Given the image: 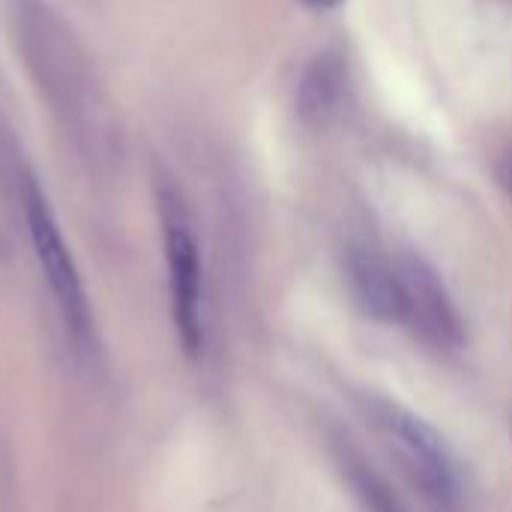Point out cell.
<instances>
[{
    "instance_id": "cell-6",
    "label": "cell",
    "mask_w": 512,
    "mask_h": 512,
    "mask_svg": "<svg viewBox=\"0 0 512 512\" xmlns=\"http://www.w3.org/2000/svg\"><path fill=\"white\" fill-rule=\"evenodd\" d=\"M345 72V60L336 51H324L306 66L297 87V114L303 123L324 126L327 120H333L345 99Z\"/></svg>"
},
{
    "instance_id": "cell-5",
    "label": "cell",
    "mask_w": 512,
    "mask_h": 512,
    "mask_svg": "<svg viewBox=\"0 0 512 512\" xmlns=\"http://www.w3.org/2000/svg\"><path fill=\"white\" fill-rule=\"evenodd\" d=\"M345 276L357 303L384 324H402V291L396 261L372 246L354 243L345 252Z\"/></svg>"
},
{
    "instance_id": "cell-3",
    "label": "cell",
    "mask_w": 512,
    "mask_h": 512,
    "mask_svg": "<svg viewBox=\"0 0 512 512\" xmlns=\"http://www.w3.org/2000/svg\"><path fill=\"white\" fill-rule=\"evenodd\" d=\"M369 414L378 423L381 435L402 456L405 468L420 483V489L438 507L456 510L462 501V477L444 438L426 420H420L417 414L390 399H372Z\"/></svg>"
},
{
    "instance_id": "cell-2",
    "label": "cell",
    "mask_w": 512,
    "mask_h": 512,
    "mask_svg": "<svg viewBox=\"0 0 512 512\" xmlns=\"http://www.w3.org/2000/svg\"><path fill=\"white\" fill-rule=\"evenodd\" d=\"M159 222H162V246L168 264V288H171V315L174 330L189 357H198L204 345V312H201V252L186 213L183 198L162 186L156 192Z\"/></svg>"
},
{
    "instance_id": "cell-7",
    "label": "cell",
    "mask_w": 512,
    "mask_h": 512,
    "mask_svg": "<svg viewBox=\"0 0 512 512\" xmlns=\"http://www.w3.org/2000/svg\"><path fill=\"white\" fill-rule=\"evenodd\" d=\"M363 495H366V501H369V504H372L378 512H402V507L387 495V489L375 486L372 480H369V483H363Z\"/></svg>"
},
{
    "instance_id": "cell-8",
    "label": "cell",
    "mask_w": 512,
    "mask_h": 512,
    "mask_svg": "<svg viewBox=\"0 0 512 512\" xmlns=\"http://www.w3.org/2000/svg\"><path fill=\"white\" fill-rule=\"evenodd\" d=\"M342 0H306V6H312V9H336Z\"/></svg>"
},
{
    "instance_id": "cell-1",
    "label": "cell",
    "mask_w": 512,
    "mask_h": 512,
    "mask_svg": "<svg viewBox=\"0 0 512 512\" xmlns=\"http://www.w3.org/2000/svg\"><path fill=\"white\" fill-rule=\"evenodd\" d=\"M21 207H24V222H27V234H30L36 264H39V270L51 288V297L60 309V318L69 330V336L78 345H87L90 333H93L87 291H84L81 273L75 267V258L63 240V231L54 219V210H51L42 186L33 177L21 180Z\"/></svg>"
},
{
    "instance_id": "cell-9",
    "label": "cell",
    "mask_w": 512,
    "mask_h": 512,
    "mask_svg": "<svg viewBox=\"0 0 512 512\" xmlns=\"http://www.w3.org/2000/svg\"><path fill=\"white\" fill-rule=\"evenodd\" d=\"M507 180H510V189H512V153H510V162H507Z\"/></svg>"
},
{
    "instance_id": "cell-4",
    "label": "cell",
    "mask_w": 512,
    "mask_h": 512,
    "mask_svg": "<svg viewBox=\"0 0 512 512\" xmlns=\"http://www.w3.org/2000/svg\"><path fill=\"white\" fill-rule=\"evenodd\" d=\"M396 273L402 291V324L414 327L435 348H459L465 339L462 315L435 267L408 252L396 258Z\"/></svg>"
}]
</instances>
